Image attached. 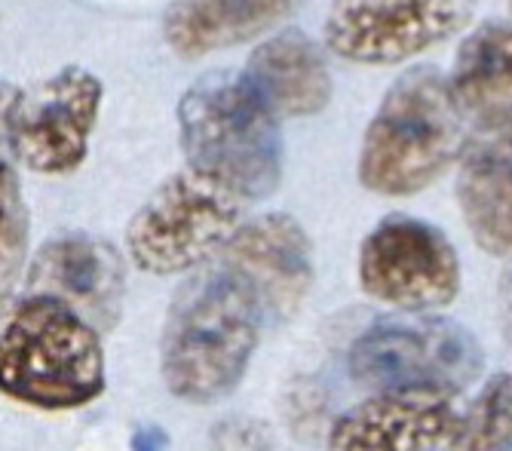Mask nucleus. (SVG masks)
I'll list each match as a JSON object with an SVG mask.
<instances>
[{
	"label": "nucleus",
	"instance_id": "10",
	"mask_svg": "<svg viewBox=\"0 0 512 451\" xmlns=\"http://www.w3.org/2000/svg\"><path fill=\"white\" fill-rule=\"evenodd\" d=\"M25 289L68 304L92 329H111L120 320L126 267L117 246L92 234H62L43 243L28 261Z\"/></svg>",
	"mask_w": 512,
	"mask_h": 451
},
{
	"label": "nucleus",
	"instance_id": "5",
	"mask_svg": "<svg viewBox=\"0 0 512 451\" xmlns=\"http://www.w3.org/2000/svg\"><path fill=\"white\" fill-rule=\"evenodd\" d=\"M246 200L184 166L135 209L126 228V252L154 277L191 274L237 234Z\"/></svg>",
	"mask_w": 512,
	"mask_h": 451
},
{
	"label": "nucleus",
	"instance_id": "6",
	"mask_svg": "<svg viewBox=\"0 0 512 451\" xmlns=\"http://www.w3.org/2000/svg\"><path fill=\"white\" fill-rule=\"evenodd\" d=\"M356 384L378 393H457L485 366L473 332L430 313H399L365 329L347 356Z\"/></svg>",
	"mask_w": 512,
	"mask_h": 451
},
{
	"label": "nucleus",
	"instance_id": "8",
	"mask_svg": "<svg viewBox=\"0 0 512 451\" xmlns=\"http://www.w3.org/2000/svg\"><path fill=\"white\" fill-rule=\"evenodd\" d=\"M362 289L402 313L445 307L460 289V261L451 240L430 221L390 215L362 240Z\"/></svg>",
	"mask_w": 512,
	"mask_h": 451
},
{
	"label": "nucleus",
	"instance_id": "2",
	"mask_svg": "<svg viewBox=\"0 0 512 451\" xmlns=\"http://www.w3.org/2000/svg\"><path fill=\"white\" fill-rule=\"evenodd\" d=\"M0 393L37 412H74L105 393L102 335L68 304L19 298L0 323Z\"/></svg>",
	"mask_w": 512,
	"mask_h": 451
},
{
	"label": "nucleus",
	"instance_id": "4",
	"mask_svg": "<svg viewBox=\"0 0 512 451\" xmlns=\"http://www.w3.org/2000/svg\"><path fill=\"white\" fill-rule=\"evenodd\" d=\"M178 135L188 169L240 194L246 203L270 197L283 178L279 120L243 77L209 74L184 89Z\"/></svg>",
	"mask_w": 512,
	"mask_h": 451
},
{
	"label": "nucleus",
	"instance_id": "15",
	"mask_svg": "<svg viewBox=\"0 0 512 451\" xmlns=\"http://www.w3.org/2000/svg\"><path fill=\"white\" fill-rule=\"evenodd\" d=\"M457 203L485 252H512V129L488 132L463 154Z\"/></svg>",
	"mask_w": 512,
	"mask_h": 451
},
{
	"label": "nucleus",
	"instance_id": "19",
	"mask_svg": "<svg viewBox=\"0 0 512 451\" xmlns=\"http://www.w3.org/2000/svg\"><path fill=\"white\" fill-rule=\"evenodd\" d=\"M506 4H509V13H512V0H506Z\"/></svg>",
	"mask_w": 512,
	"mask_h": 451
},
{
	"label": "nucleus",
	"instance_id": "9",
	"mask_svg": "<svg viewBox=\"0 0 512 451\" xmlns=\"http://www.w3.org/2000/svg\"><path fill=\"white\" fill-rule=\"evenodd\" d=\"M476 0H332L325 43L356 65H399L454 37Z\"/></svg>",
	"mask_w": 512,
	"mask_h": 451
},
{
	"label": "nucleus",
	"instance_id": "1",
	"mask_svg": "<svg viewBox=\"0 0 512 451\" xmlns=\"http://www.w3.org/2000/svg\"><path fill=\"white\" fill-rule=\"evenodd\" d=\"M267 313L218 255L191 270L172 295L160 335L166 390L191 405L234 393L249 372Z\"/></svg>",
	"mask_w": 512,
	"mask_h": 451
},
{
	"label": "nucleus",
	"instance_id": "16",
	"mask_svg": "<svg viewBox=\"0 0 512 451\" xmlns=\"http://www.w3.org/2000/svg\"><path fill=\"white\" fill-rule=\"evenodd\" d=\"M448 86L463 120L485 132L512 129V25L488 22L463 40Z\"/></svg>",
	"mask_w": 512,
	"mask_h": 451
},
{
	"label": "nucleus",
	"instance_id": "7",
	"mask_svg": "<svg viewBox=\"0 0 512 451\" xmlns=\"http://www.w3.org/2000/svg\"><path fill=\"white\" fill-rule=\"evenodd\" d=\"M105 102L102 80L65 65L56 74L19 89L7 111V145L37 175H68L86 154Z\"/></svg>",
	"mask_w": 512,
	"mask_h": 451
},
{
	"label": "nucleus",
	"instance_id": "18",
	"mask_svg": "<svg viewBox=\"0 0 512 451\" xmlns=\"http://www.w3.org/2000/svg\"><path fill=\"white\" fill-rule=\"evenodd\" d=\"M454 451H512V375H497L454 427Z\"/></svg>",
	"mask_w": 512,
	"mask_h": 451
},
{
	"label": "nucleus",
	"instance_id": "3",
	"mask_svg": "<svg viewBox=\"0 0 512 451\" xmlns=\"http://www.w3.org/2000/svg\"><path fill=\"white\" fill-rule=\"evenodd\" d=\"M463 123L445 77L433 68L405 71L365 129L359 182L381 197L430 188L463 154Z\"/></svg>",
	"mask_w": 512,
	"mask_h": 451
},
{
	"label": "nucleus",
	"instance_id": "11",
	"mask_svg": "<svg viewBox=\"0 0 512 451\" xmlns=\"http://www.w3.org/2000/svg\"><path fill=\"white\" fill-rule=\"evenodd\" d=\"M218 258L252 289L267 320H286L301 307L313 283V246L304 228L283 215L270 212L243 221Z\"/></svg>",
	"mask_w": 512,
	"mask_h": 451
},
{
	"label": "nucleus",
	"instance_id": "17",
	"mask_svg": "<svg viewBox=\"0 0 512 451\" xmlns=\"http://www.w3.org/2000/svg\"><path fill=\"white\" fill-rule=\"evenodd\" d=\"M28 270V203L16 169L0 160V307H7Z\"/></svg>",
	"mask_w": 512,
	"mask_h": 451
},
{
	"label": "nucleus",
	"instance_id": "14",
	"mask_svg": "<svg viewBox=\"0 0 512 451\" xmlns=\"http://www.w3.org/2000/svg\"><path fill=\"white\" fill-rule=\"evenodd\" d=\"M304 0H175L163 16V40L181 59H206L249 43L286 22Z\"/></svg>",
	"mask_w": 512,
	"mask_h": 451
},
{
	"label": "nucleus",
	"instance_id": "12",
	"mask_svg": "<svg viewBox=\"0 0 512 451\" xmlns=\"http://www.w3.org/2000/svg\"><path fill=\"white\" fill-rule=\"evenodd\" d=\"M457 427L448 396L378 393L344 412L325 439L329 451H442Z\"/></svg>",
	"mask_w": 512,
	"mask_h": 451
},
{
	"label": "nucleus",
	"instance_id": "13",
	"mask_svg": "<svg viewBox=\"0 0 512 451\" xmlns=\"http://www.w3.org/2000/svg\"><path fill=\"white\" fill-rule=\"evenodd\" d=\"M246 86L276 117H310L332 99V74L304 31H279L249 56Z\"/></svg>",
	"mask_w": 512,
	"mask_h": 451
}]
</instances>
